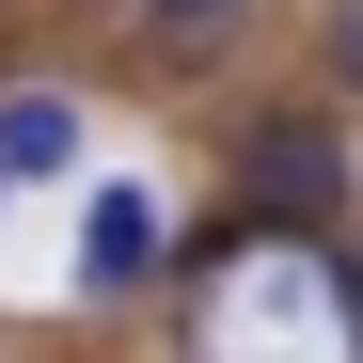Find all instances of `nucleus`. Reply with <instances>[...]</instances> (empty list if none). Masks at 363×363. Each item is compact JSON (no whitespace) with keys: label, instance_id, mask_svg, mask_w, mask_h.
I'll list each match as a JSON object with an SVG mask.
<instances>
[{"label":"nucleus","instance_id":"nucleus-1","mask_svg":"<svg viewBox=\"0 0 363 363\" xmlns=\"http://www.w3.org/2000/svg\"><path fill=\"white\" fill-rule=\"evenodd\" d=\"M174 347L190 363H363V237L221 221L174 284Z\"/></svg>","mask_w":363,"mask_h":363},{"label":"nucleus","instance_id":"nucleus-2","mask_svg":"<svg viewBox=\"0 0 363 363\" xmlns=\"http://www.w3.org/2000/svg\"><path fill=\"white\" fill-rule=\"evenodd\" d=\"M221 174H237V221H300V237H347V206H363V158H347V111L332 95L253 111Z\"/></svg>","mask_w":363,"mask_h":363},{"label":"nucleus","instance_id":"nucleus-3","mask_svg":"<svg viewBox=\"0 0 363 363\" xmlns=\"http://www.w3.org/2000/svg\"><path fill=\"white\" fill-rule=\"evenodd\" d=\"M111 32H127L158 79H190V64H221V48L253 32V0H111Z\"/></svg>","mask_w":363,"mask_h":363},{"label":"nucleus","instance_id":"nucleus-4","mask_svg":"<svg viewBox=\"0 0 363 363\" xmlns=\"http://www.w3.org/2000/svg\"><path fill=\"white\" fill-rule=\"evenodd\" d=\"M79 284L95 300H143L158 284V190H95L79 206Z\"/></svg>","mask_w":363,"mask_h":363},{"label":"nucleus","instance_id":"nucleus-5","mask_svg":"<svg viewBox=\"0 0 363 363\" xmlns=\"http://www.w3.org/2000/svg\"><path fill=\"white\" fill-rule=\"evenodd\" d=\"M64 158H79V95L16 79V95H0V190H32V174H64Z\"/></svg>","mask_w":363,"mask_h":363},{"label":"nucleus","instance_id":"nucleus-6","mask_svg":"<svg viewBox=\"0 0 363 363\" xmlns=\"http://www.w3.org/2000/svg\"><path fill=\"white\" fill-rule=\"evenodd\" d=\"M316 95L363 111V0H316Z\"/></svg>","mask_w":363,"mask_h":363}]
</instances>
